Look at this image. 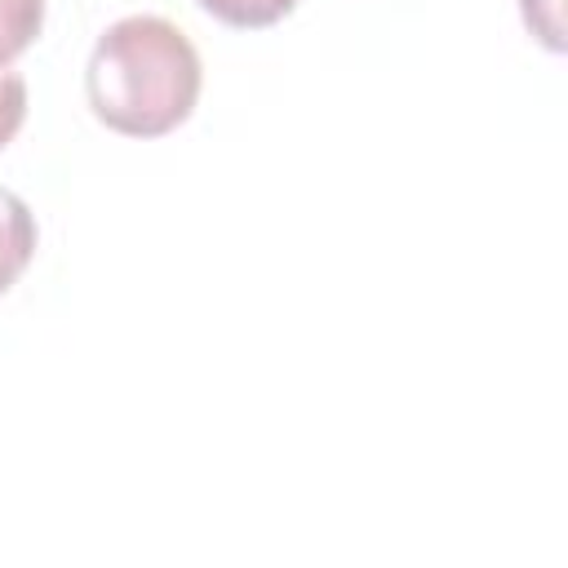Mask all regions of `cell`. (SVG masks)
<instances>
[{"label":"cell","instance_id":"7a4b0ae2","mask_svg":"<svg viewBox=\"0 0 568 568\" xmlns=\"http://www.w3.org/2000/svg\"><path fill=\"white\" fill-rule=\"evenodd\" d=\"M36 213L27 209L22 195L0 186V293H9L18 284V275L31 266L36 257Z\"/></svg>","mask_w":568,"mask_h":568},{"label":"cell","instance_id":"6da1fadb","mask_svg":"<svg viewBox=\"0 0 568 568\" xmlns=\"http://www.w3.org/2000/svg\"><path fill=\"white\" fill-rule=\"evenodd\" d=\"M204 67L182 27L155 13L111 22L89 58L84 93L93 115L124 138H164L191 120Z\"/></svg>","mask_w":568,"mask_h":568},{"label":"cell","instance_id":"8992f818","mask_svg":"<svg viewBox=\"0 0 568 568\" xmlns=\"http://www.w3.org/2000/svg\"><path fill=\"white\" fill-rule=\"evenodd\" d=\"M519 9H524V22H528V31L546 44V49H564V13H559V0H519Z\"/></svg>","mask_w":568,"mask_h":568},{"label":"cell","instance_id":"5b68a950","mask_svg":"<svg viewBox=\"0 0 568 568\" xmlns=\"http://www.w3.org/2000/svg\"><path fill=\"white\" fill-rule=\"evenodd\" d=\"M22 120H27V80L18 71L0 67V151L18 138Z\"/></svg>","mask_w":568,"mask_h":568},{"label":"cell","instance_id":"3957f363","mask_svg":"<svg viewBox=\"0 0 568 568\" xmlns=\"http://www.w3.org/2000/svg\"><path fill=\"white\" fill-rule=\"evenodd\" d=\"M44 27V0H0V67L22 58Z\"/></svg>","mask_w":568,"mask_h":568},{"label":"cell","instance_id":"277c9868","mask_svg":"<svg viewBox=\"0 0 568 568\" xmlns=\"http://www.w3.org/2000/svg\"><path fill=\"white\" fill-rule=\"evenodd\" d=\"M209 18H217L222 27H235V31H262V27H275L280 18H288L297 9V0H195Z\"/></svg>","mask_w":568,"mask_h":568}]
</instances>
